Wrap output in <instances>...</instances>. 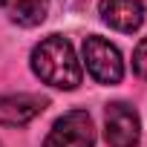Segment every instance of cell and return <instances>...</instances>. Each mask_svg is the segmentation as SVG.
<instances>
[{"label":"cell","mask_w":147,"mask_h":147,"mask_svg":"<svg viewBox=\"0 0 147 147\" xmlns=\"http://www.w3.org/2000/svg\"><path fill=\"white\" fill-rule=\"evenodd\" d=\"M43 147H95V127L90 113L87 110L63 113L43 138Z\"/></svg>","instance_id":"3"},{"label":"cell","mask_w":147,"mask_h":147,"mask_svg":"<svg viewBox=\"0 0 147 147\" xmlns=\"http://www.w3.org/2000/svg\"><path fill=\"white\" fill-rule=\"evenodd\" d=\"M0 147H3V141H0Z\"/></svg>","instance_id":"9"},{"label":"cell","mask_w":147,"mask_h":147,"mask_svg":"<svg viewBox=\"0 0 147 147\" xmlns=\"http://www.w3.org/2000/svg\"><path fill=\"white\" fill-rule=\"evenodd\" d=\"M98 15L115 32H136L144 23V3L141 0H101Z\"/></svg>","instance_id":"6"},{"label":"cell","mask_w":147,"mask_h":147,"mask_svg":"<svg viewBox=\"0 0 147 147\" xmlns=\"http://www.w3.org/2000/svg\"><path fill=\"white\" fill-rule=\"evenodd\" d=\"M0 9L12 23L32 29V26L43 23V18L49 12V0H0Z\"/></svg>","instance_id":"7"},{"label":"cell","mask_w":147,"mask_h":147,"mask_svg":"<svg viewBox=\"0 0 147 147\" xmlns=\"http://www.w3.org/2000/svg\"><path fill=\"white\" fill-rule=\"evenodd\" d=\"M32 72L55 90H75L84 78L75 49L61 35H49L32 49Z\"/></svg>","instance_id":"1"},{"label":"cell","mask_w":147,"mask_h":147,"mask_svg":"<svg viewBox=\"0 0 147 147\" xmlns=\"http://www.w3.org/2000/svg\"><path fill=\"white\" fill-rule=\"evenodd\" d=\"M133 69H136L138 78L147 81V38H144V40L136 46V52H133Z\"/></svg>","instance_id":"8"},{"label":"cell","mask_w":147,"mask_h":147,"mask_svg":"<svg viewBox=\"0 0 147 147\" xmlns=\"http://www.w3.org/2000/svg\"><path fill=\"white\" fill-rule=\"evenodd\" d=\"M84 66H87V72H90L98 84H107V87L110 84H118L124 78L121 52L110 40H104L98 35H90L84 40Z\"/></svg>","instance_id":"2"},{"label":"cell","mask_w":147,"mask_h":147,"mask_svg":"<svg viewBox=\"0 0 147 147\" xmlns=\"http://www.w3.org/2000/svg\"><path fill=\"white\" fill-rule=\"evenodd\" d=\"M104 138L110 147H138V141H141L138 113L124 101L110 104L104 110Z\"/></svg>","instance_id":"4"},{"label":"cell","mask_w":147,"mask_h":147,"mask_svg":"<svg viewBox=\"0 0 147 147\" xmlns=\"http://www.w3.org/2000/svg\"><path fill=\"white\" fill-rule=\"evenodd\" d=\"M46 107H49V101L43 95H32V92L3 95L0 98V124L3 127H23L32 118H38Z\"/></svg>","instance_id":"5"}]
</instances>
